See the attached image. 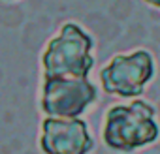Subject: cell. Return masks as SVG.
<instances>
[{"label":"cell","mask_w":160,"mask_h":154,"mask_svg":"<svg viewBox=\"0 0 160 154\" xmlns=\"http://www.w3.org/2000/svg\"><path fill=\"white\" fill-rule=\"evenodd\" d=\"M156 115V107L141 98L109 105L102 118V143L115 154H134L154 145L160 139Z\"/></svg>","instance_id":"1"},{"label":"cell","mask_w":160,"mask_h":154,"mask_svg":"<svg viewBox=\"0 0 160 154\" xmlns=\"http://www.w3.org/2000/svg\"><path fill=\"white\" fill-rule=\"evenodd\" d=\"M38 145L43 154H91L96 147V141L89 124L81 117H43L40 122Z\"/></svg>","instance_id":"5"},{"label":"cell","mask_w":160,"mask_h":154,"mask_svg":"<svg viewBox=\"0 0 160 154\" xmlns=\"http://www.w3.org/2000/svg\"><path fill=\"white\" fill-rule=\"evenodd\" d=\"M143 2H145L147 6H151V8H156V10H160V0H143Z\"/></svg>","instance_id":"6"},{"label":"cell","mask_w":160,"mask_h":154,"mask_svg":"<svg viewBox=\"0 0 160 154\" xmlns=\"http://www.w3.org/2000/svg\"><path fill=\"white\" fill-rule=\"evenodd\" d=\"M156 75V60L147 49L117 53L100 70L98 79L106 94L122 100L139 98Z\"/></svg>","instance_id":"3"},{"label":"cell","mask_w":160,"mask_h":154,"mask_svg":"<svg viewBox=\"0 0 160 154\" xmlns=\"http://www.w3.org/2000/svg\"><path fill=\"white\" fill-rule=\"evenodd\" d=\"M94 47V38L79 23H62L40 56L42 79L89 77L96 62Z\"/></svg>","instance_id":"2"},{"label":"cell","mask_w":160,"mask_h":154,"mask_svg":"<svg viewBox=\"0 0 160 154\" xmlns=\"http://www.w3.org/2000/svg\"><path fill=\"white\" fill-rule=\"evenodd\" d=\"M8 2H13V0H8Z\"/></svg>","instance_id":"7"},{"label":"cell","mask_w":160,"mask_h":154,"mask_svg":"<svg viewBox=\"0 0 160 154\" xmlns=\"http://www.w3.org/2000/svg\"><path fill=\"white\" fill-rule=\"evenodd\" d=\"M100 100L98 87L89 77H49L40 85L43 117L79 118Z\"/></svg>","instance_id":"4"}]
</instances>
